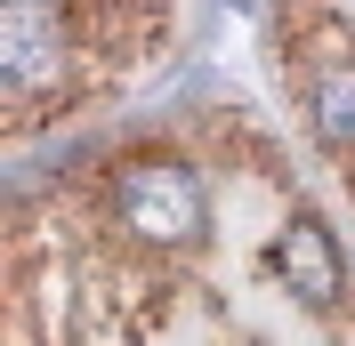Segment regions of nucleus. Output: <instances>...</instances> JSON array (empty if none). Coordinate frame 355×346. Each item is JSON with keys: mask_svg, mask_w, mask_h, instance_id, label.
Returning <instances> with one entry per match:
<instances>
[{"mask_svg": "<svg viewBox=\"0 0 355 346\" xmlns=\"http://www.w3.org/2000/svg\"><path fill=\"white\" fill-rule=\"evenodd\" d=\"M162 0H8L0 8V137L57 129L73 113L113 105L178 33Z\"/></svg>", "mask_w": 355, "mask_h": 346, "instance_id": "1", "label": "nucleus"}, {"mask_svg": "<svg viewBox=\"0 0 355 346\" xmlns=\"http://www.w3.org/2000/svg\"><path fill=\"white\" fill-rule=\"evenodd\" d=\"M259 33L299 129L355 201V8H266Z\"/></svg>", "mask_w": 355, "mask_h": 346, "instance_id": "2", "label": "nucleus"}]
</instances>
